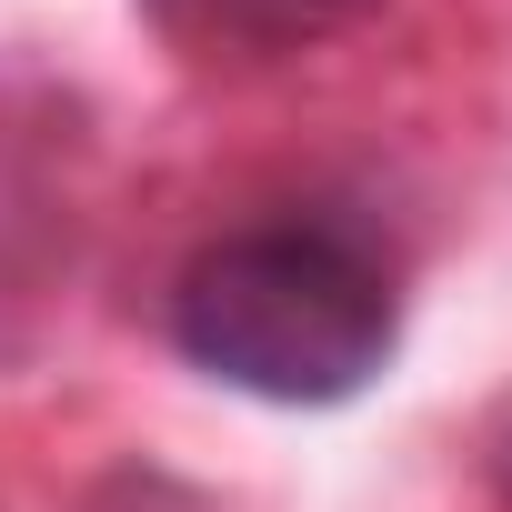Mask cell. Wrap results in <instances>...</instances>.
<instances>
[{"label":"cell","mask_w":512,"mask_h":512,"mask_svg":"<svg viewBox=\"0 0 512 512\" xmlns=\"http://www.w3.org/2000/svg\"><path fill=\"white\" fill-rule=\"evenodd\" d=\"M492 492H502V502H512V422H502V432H492Z\"/></svg>","instance_id":"cell-3"},{"label":"cell","mask_w":512,"mask_h":512,"mask_svg":"<svg viewBox=\"0 0 512 512\" xmlns=\"http://www.w3.org/2000/svg\"><path fill=\"white\" fill-rule=\"evenodd\" d=\"M141 11L191 61H282V51H312V41L352 31L382 0H141Z\"/></svg>","instance_id":"cell-2"},{"label":"cell","mask_w":512,"mask_h":512,"mask_svg":"<svg viewBox=\"0 0 512 512\" xmlns=\"http://www.w3.org/2000/svg\"><path fill=\"white\" fill-rule=\"evenodd\" d=\"M392 332L402 302L372 241L302 211L221 231L171 292V342L251 402H352L392 362Z\"/></svg>","instance_id":"cell-1"}]
</instances>
